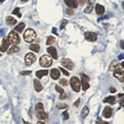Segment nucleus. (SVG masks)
<instances>
[{"label": "nucleus", "instance_id": "1", "mask_svg": "<svg viewBox=\"0 0 124 124\" xmlns=\"http://www.w3.org/2000/svg\"><path fill=\"white\" fill-rule=\"evenodd\" d=\"M35 113H36V116H37V118L41 119V120H46L48 118V117H49L48 113L44 111V107L41 103H38L37 104V106H36Z\"/></svg>", "mask_w": 124, "mask_h": 124}, {"label": "nucleus", "instance_id": "2", "mask_svg": "<svg viewBox=\"0 0 124 124\" xmlns=\"http://www.w3.org/2000/svg\"><path fill=\"white\" fill-rule=\"evenodd\" d=\"M23 38L26 42L31 43L37 38V33L33 29L28 28L27 30H26L25 33L23 34Z\"/></svg>", "mask_w": 124, "mask_h": 124}, {"label": "nucleus", "instance_id": "3", "mask_svg": "<svg viewBox=\"0 0 124 124\" xmlns=\"http://www.w3.org/2000/svg\"><path fill=\"white\" fill-rule=\"evenodd\" d=\"M40 65L42 67L49 68L52 65V59L49 55H43L40 58Z\"/></svg>", "mask_w": 124, "mask_h": 124}, {"label": "nucleus", "instance_id": "4", "mask_svg": "<svg viewBox=\"0 0 124 124\" xmlns=\"http://www.w3.org/2000/svg\"><path fill=\"white\" fill-rule=\"evenodd\" d=\"M70 86L75 92H79L80 91V80L79 79V78L77 77H72L70 79Z\"/></svg>", "mask_w": 124, "mask_h": 124}, {"label": "nucleus", "instance_id": "5", "mask_svg": "<svg viewBox=\"0 0 124 124\" xmlns=\"http://www.w3.org/2000/svg\"><path fill=\"white\" fill-rule=\"evenodd\" d=\"M8 39L9 40L10 43H12L13 45H18L20 43V37L19 36L17 35V33H16L15 31H11L8 34Z\"/></svg>", "mask_w": 124, "mask_h": 124}, {"label": "nucleus", "instance_id": "6", "mask_svg": "<svg viewBox=\"0 0 124 124\" xmlns=\"http://www.w3.org/2000/svg\"><path fill=\"white\" fill-rule=\"evenodd\" d=\"M61 64L62 66H64L65 69L69 70H72L75 67V64L73 63V61L70 59H68V58H62Z\"/></svg>", "mask_w": 124, "mask_h": 124}, {"label": "nucleus", "instance_id": "7", "mask_svg": "<svg viewBox=\"0 0 124 124\" xmlns=\"http://www.w3.org/2000/svg\"><path fill=\"white\" fill-rule=\"evenodd\" d=\"M81 76V85H82V89H83L84 91H86L89 88V78L88 77V75H85L84 73L80 74Z\"/></svg>", "mask_w": 124, "mask_h": 124}, {"label": "nucleus", "instance_id": "8", "mask_svg": "<svg viewBox=\"0 0 124 124\" xmlns=\"http://www.w3.org/2000/svg\"><path fill=\"white\" fill-rule=\"evenodd\" d=\"M36 60H37V56L35 55V54L27 53L25 56V64L27 66H30L36 61Z\"/></svg>", "mask_w": 124, "mask_h": 124}, {"label": "nucleus", "instance_id": "9", "mask_svg": "<svg viewBox=\"0 0 124 124\" xmlns=\"http://www.w3.org/2000/svg\"><path fill=\"white\" fill-rule=\"evenodd\" d=\"M114 71V73H113V75H114V77L117 78V79H119L120 82H122V83H123V75H124V71H123V68H117V69H116Z\"/></svg>", "mask_w": 124, "mask_h": 124}, {"label": "nucleus", "instance_id": "10", "mask_svg": "<svg viewBox=\"0 0 124 124\" xmlns=\"http://www.w3.org/2000/svg\"><path fill=\"white\" fill-rule=\"evenodd\" d=\"M10 46V41L8 39V37H4L3 40V42H2V46L0 47V51L1 52H5L7 51V50L8 49V47Z\"/></svg>", "mask_w": 124, "mask_h": 124}, {"label": "nucleus", "instance_id": "11", "mask_svg": "<svg viewBox=\"0 0 124 124\" xmlns=\"http://www.w3.org/2000/svg\"><path fill=\"white\" fill-rule=\"evenodd\" d=\"M85 37L89 41H95L97 40V34L93 32H85Z\"/></svg>", "mask_w": 124, "mask_h": 124}, {"label": "nucleus", "instance_id": "12", "mask_svg": "<svg viewBox=\"0 0 124 124\" xmlns=\"http://www.w3.org/2000/svg\"><path fill=\"white\" fill-rule=\"evenodd\" d=\"M64 1L70 8H77L78 5H79L76 0H64Z\"/></svg>", "mask_w": 124, "mask_h": 124}, {"label": "nucleus", "instance_id": "13", "mask_svg": "<svg viewBox=\"0 0 124 124\" xmlns=\"http://www.w3.org/2000/svg\"><path fill=\"white\" fill-rule=\"evenodd\" d=\"M47 51L50 55L52 56V58H54L55 60H56L58 58V55H57V51L54 46H50L47 48Z\"/></svg>", "mask_w": 124, "mask_h": 124}, {"label": "nucleus", "instance_id": "14", "mask_svg": "<svg viewBox=\"0 0 124 124\" xmlns=\"http://www.w3.org/2000/svg\"><path fill=\"white\" fill-rule=\"evenodd\" d=\"M50 74H51V77L53 79H58L61 76V72H60L59 70L57 69H52L50 72Z\"/></svg>", "mask_w": 124, "mask_h": 124}, {"label": "nucleus", "instance_id": "15", "mask_svg": "<svg viewBox=\"0 0 124 124\" xmlns=\"http://www.w3.org/2000/svg\"><path fill=\"white\" fill-rule=\"evenodd\" d=\"M112 114H113V109L110 107H106L103 111V115L106 118H109L111 117Z\"/></svg>", "mask_w": 124, "mask_h": 124}, {"label": "nucleus", "instance_id": "16", "mask_svg": "<svg viewBox=\"0 0 124 124\" xmlns=\"http://www.w3.org/2000/svg\"><path fill=\"white\" fill-rule=\"evenodd\" d=\"M95 12L98 15H103L105 12V8L103 6L100 4H96L95 6Z\"/></svg>", "mask_w": 124, "mask_h": 124}, {"label": "nucleus", "instance_id": "17", "mask_svg": "<svg viewBox=\"0 0 124 124\" xmlns=\"http://www.w3.org/2000/svg\"><path fill=\"white\" fill-rule=\"evenodd\" d=\"M34 88H35L37 92H41L43 89V86L38 79H35L34 80Z\"/></svg>", "mask_w": 124, "mask_h": 124}, {"label": "nucleus", "instance_id": "18", "mask_svg": "<svg viewBox=\"0 0 124 124\" xmlns=\"http://www.w3.org/2000/svg\"><path fill=\"white\" fill-rule=\"evenodd\" d=\"M120 65H119V62L117 61H113V62L111 63V65H110L109 66V70H115L116 69H117V68H119Z\"/></svg>", "mask_w": 124, "mask_h": 124}, {"label": "nucleus", "instance_id": "19", "mask_svg": "<svg viewBox=\"0 0 124 124\" xmlns=\"http://www.w3.org/2000/svg\"><path fill=\"white\" fill-rule=\"evenodd\" d=\"M48 70H38L36 73V75H37V77L39 78V79H41V78H42L43 76H45V75H48Z\"/></svg>", "mask_w": 124, "mask_h": 124}, {"label": "nucleus", "instance_id": "20", "mask_svg": "<svg viewBox=\"0 0 124 124\" xmlns=\"http://www.w3.org/2000/svg\"><path fill=\"white\" fill-rule=\"evenodd\" d=\"M104 103H108L110 104H114L116 103V99L114 96H108V98H106V99L103 100Z\"/></svg>", "mask_w": 124, "mask_h": 124}, {"label": "nucleus", "instance_id": "21", "mask_svg": "<svg viewBox=\"0 0 124 124\" xmlns=\"http://www.w3.org/2000/svg\"><path fill=\"white\" fill-rule=\"evenodd\" d=\"M6 23H7V24H8V25H15L17 23V19H15L14 17L9 16V17H8L6 18Z\"/></svg>", "mask_w": 124, "mask_h": 124}, {"label": "nucleus", "instance_id": "22", "mask_svg": "<svg viewBox=\"0 0 124 124\" xmlns=\"http://www.w3.org/2000/svg\"><path fill=\"white\" fill-rule=\"evenodd\" d=\"M25 27H26L25 23H19L18 25H17V27H15V31H17V32L21 33V32H23V31L24 30V28H25Z\"/></svg>", "mask_w": 124, "mask_h": 124}, {"label": "nucleus", "instance_id": "23", "mask_svg": "<svg viewBox=\"0 0 124 124\" xmlns=\"http://www.w3.org/2000/svg\"><path fill=\"white\" fill-rule=\"evenodd\" d=\"M20 51V48L17 46L13 45V46H11V48L8 51V54H13V53H16V52H18Z\"/></svg>", "mask_w": 124, "mask_h": 124}, {"label": "nucleus", "instance_id": "24", "mask_svg": "<svg viewBox=\"0 0 124 124\" xmlns=\"http://www.w3.org/2000/svg\"><path fill=\"white\" fill-rule=\"evenodd\" d=\"M29 49L32 51H35L36 53H38L40 51V46H39V45H37V44H31V45L29 46Z\"/></svg>", "mask_w": 124, "mask_h": 124}, {"label": "nucleus", "instance_id": "25", "mask_svg": "<svg viewBox=\"0 0 124 124\" xmlns=\"http://www.w3.org/2000/svg\"><path fill=\"white\" fill-rule=\"evenodd\" d=\"M89 108L88 107H85L84 108L83 110H82V112H81V117H83V118H85V117H86L88 116V114H89Z\"/></svg>", "mask_w": 124, "mask_h": 124}, {"label": "nucleus", "instance_id": "26", "mask_svg": "<svg viewBox=\"0 0 124 124\" xmlns=\"http://www.w3.org/2000/svg\"><path fill=\"white\" fill-rule=\"evenodd\" d=\"M55 42V37H52V36H50V37H48L47 41H46V45L47 46L53 45Z\"/></svg>", "mask_w": 124, "mask_h": 124}, {"label": "nucleus", "instance_id": "27", "mask_svg": "<svg viewBox=\"0 0 124 124\" xmlns=\"http://www.w3.org/2000/svg\"><path fill=\"white\" fill-rule=\"evenodd\" d=\"M93 10V5H88V7L85 9V13H90Z\"/></svg>", "mask_w": 124, "mask_h": 124}, {"label": "nucleus", "instance_id": "28", "mask_svg": "<svg viewBox=\"0 0 124 124\" xmlns=\"http://www.w3.org/2000/svg\"><path fill=\"white\" fill-rule=\"evenodd\" d=\"M19 10H20L19 8H15V9L13 11V14L17 15L18 17H22V14H21V13H20Z\"/></svg>", "mask_w": 124, "mask_h": 124}, {"label": "nucleus", "instance_id": "29", "mask_svg": "<svg viewBox=\"0 0 124 124\" xmlns=\"http://www.w3.org/2000/svg\"><path fill=\"white\" fill-rule=\"evenodd\" d=\"M67 104L65 103H58L56 105V108L58 109H64V108H67Z\"/></svg>", "mask_w": 124, "mask_h": 124}, {"label": "nucleus", "instance_id": "30", "mask_svg": "<svg viewBox=\"0 0 124 124\" xmlns=\"http://www.w3.org/2000/svg\"><path fill=\"white\" fill-rule=\"evenodd\" d=\"M60 84H61V85L63 86H67L68 85V80L66 79H64V78H62V79H60Z\"/></svg>", "mask_w": 124, "mask_h": 124}, {"label": "nucleus", "instance_id": "31", "mask_svg": "<svg viewBox=\"0 0 124 124\" xmlns=\"http://www.w3.org/2000/svg\"><path fill=\"white\" fill-rule=\"evenodd\" d=\"M67 24H68L67 20L63 19V21H62V23H61V29H64V28H65V27L67 25Z\"/></svg>", "mask_w": 124, "mask_h": 124}, {"label": "nucleus", "instance_id": "32", "mask_svg": "<svg viewBox=\"0 0 124 124\" xmlns=\"http://www.w3.org/2000/svg\"><path fill=\"white\" fill-rule=\"evenodd\" d=\"M55 90H56L57 92H59L60 93H64V89H62L61 87H60L59 85H55Z\"/></svg>", "mask_w": 124, "mask_h": 124}, {"label": "nucleus", "instance_id": "33", "mask_svg": "<svg viewBox=\"0 0 124 124\" xmlns=\"http://www.w3.org/2000/svg\"><path fill=\"white\" fill-rule=\"evenodd\" d=\"M96 124H109L108 122H105V121H103L101 120L100 118H98V120L96 121Z\"/></svg>", "mask_w": 124, "mask_h": 124}, {"label": "nucleus", "instance_id": "34", "mask_svg": "<svg viewBox=\"0 0 124 124\" xmlns=\"http://www.w3.org/2000/svg\"><path fill=\"white\" fill-rule=\"evenodd\" d=\"M63 118H64V120H68L69 119V113H68V112L67 111H65L63 113Z\"/></svg>", "mask_w": 124, "mask_h": 124}, {"label": "nucleus", "instance_id": "35", "mask_svg": "<svg viewBox=\"0 0 124 124\" xmlns=\"http://www.w3.org/2000/svg\"><path fill=\"white\" fill-rule=\"evenodd\" d=\"M65 12H66V13L68 15H70V16H72V15H74L75 14V13H74V11L72 10L71 8H67L66 10H65Z\"/></svg>", "mask_w": 124, "mask_h": 124}, {"label": "nucleus", "instance_id": "36", "mask_svg": "<svg viewBox=\"0 0 124 124\" xmlns=\"http://www.w3.org/2000/svg\"><path fill=\"white\" fill-rule=\"evenodd\" d=\"M31 70H28V71H21V75H31Z\"/></svg>", "mask_w": 124, "mask_h": 124}, {"label": "nucleus", "instance_id": "37", "mask_svg": "<svg viewBox=\"0 0 124 124\" xmlns=\"http://www.w3.org/2000/svg\"><path fill=\"white\" fill-rule=\"evenodd\" d=\"M61 71L62 73H63L65 75H66V76H69V75H70V73H68V71H66L65 70H64L63 68H61Z\"/></svg>", "mask_w": 124, "mask_h": 124}, {"label": "nucleus", "instance_id": "38", "mask_svg": "<svg viewBox=\"0 0 124 124\" xmlns=\"http://www.w3.org/2000/svg\"><path fill=\"white\" fill-rule=\"evenodd\" d=\"M60 99H61V100H63V99H66V94H65V93L64 92V93H61V96H60Z\"/></svg>", "mask_w": 124, "mask_h": 124}, {"label": "nucleus", "instance_id": "39", "mask_svg": "<svg viewBox=\"0 0 124 124\" xmlns=\"http://www.w3.org/2000/svg\"><path fill=\"white\" fill-rule=\"evenodd\" d=\"M95 1L96 0H86V2H87L89 5H93L95 3Z\"/></svg>", "mask_w": 124, "mask_h": 124}, {"label": "nucleus", "instance_id": "40", "mask_svg": "<svg viewBox=\"0 0 124 124\" xmlns=\"http://www.w3.org/2000/svg\"><path fill=\"white\" fill-rule=\"evenodd\" d=\"M79 103H80V99H77V101L75 102V103H74V106H75V107H79Z\"/></svg>", "mask_w": 124, "mask_h": 124}, {"label": "nucleus", "instance_id": "41", "mask_svg": "<svg viewBox=\"0 0 124 124\" xmlns=\"http://www.w3.org/2000/svg\"><path fill=\"white\" fill-rule=\"evenodd\" d=\"M76 1H77V3H79L81 6L85 4V0H76Z\"/></svg>", "mask_w": 124, "mask_h": 124}, {"label": "nucleus", "instance_id": "42", "mask_svg": "<svg viewBox=\"0 0 124 124\" xmlns=\"http://www.w3.org/2000/svg\"><path fill=\"white\" fill-rule=\"evenodd\" d=\"M116 91H117V89H116L115 88H113V87L110 88V93H115Z\"/></svg>", "mask_w": 124, "mask_h": 124}, {"label": "nucleus", "instance_id": "43", "mask_svg": "<svg viewBox=\"0 0 124 124\" xmlns=\"http://www.w3.org/2000/svg\"><path fill=\"white\" fill-rule=\"evenodd\" d=\"M37 124H46L45 123H43V122H41V121H40V122H38Z\"/></svg>", "mask_w": 124, "mask_h": 124}, {"label": "nucleus", "instance_id": "44", "mask_svg": "<svg viewBox=\"0 0 124 124\" xmlns=\"http://www.w3.org/2000/svg\"><path fill=\"white\" fill-rule=\"evenodd\" d=\"M122 49H123V41H122Z\"/></svg>", "mask_w": 124, "mask_h": 124}, {"label": "nucleus", "instance_id": "45", "mask_svg": "<svg viewBox=\"0 0 124 124\" xmlns=\"http://www.w3.org/2000/svg\"><path fill=\"white\" fill-rule=\"evenodd\" d=\"M21 1H23V2H27L28 0H21Z\"/></svg>", "mask_w": 124, "mask_h": 124}, {"label": "nucleus", "instance_id": "46", "mask_svg": "<svg viewBox=\"0 0 124 124\" xmlns=\"http://www.w3.org/2000/svg\"><path fill=\"white\" fill-rule=\"evenodd\" d=\"M25 124H30V123H26V122H25Z\"/></svg>", "mask_w": 124, "mask_h": 124}]
</instances>
